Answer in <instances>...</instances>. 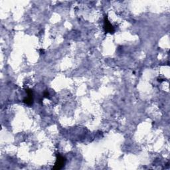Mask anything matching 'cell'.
<instances>
[{
	"label": "cell",
	"instance_id": "6da1fadb",
	"mask_svg": "<svg viewBox=\"0 0 170 170\" xmlns=\"http://www.w3.org/2000/svg\"><path fill=\"white\" fill-rule=\"evenodd\" d=\"M64 163V158L61 156H60V155H57V161H56L55 165V167H53V169H61V167L63 166Z\"/></svg>",
	"mask_w": 170,
	"mask_h": 170
},
{
	"label": "cell",
	"instance_id": "7a4b0ae2",
	"mask_svg": "<svg viewBox=\"0 0 170 170\" xmlns=\"http://www.w3.org/2000/svg\"><path fill=\"white\" fill-rule=\"evenodd\" d=\"M104 29L106 32L108 33H114V29L112 25H111V23H110V21L108 19L107 17L106 16L104 18Z\"/></svg>",
	"mask_w": 170,
	"mask_h": 170
},
{
	"label": "cell",
	"instance_id": "3957f363",
	"mask_svg": "<svg viewBox=\"0 0 170 170\" xmlns=\"http://www.w3.org/2000/svg\"><path fill=\"white\" fill-rule=\"evenodd\" d=\"M26 92L28 94V97L24 99L23 102L26 103V104L28 105H31L33 104V93H32L31 90L29 89L26 90Z\"/></svg>",
	"mask_w": 170,
	"mask_h": 170
}]
</instances>
